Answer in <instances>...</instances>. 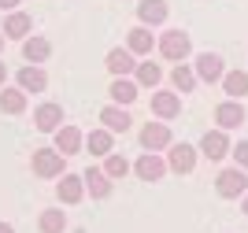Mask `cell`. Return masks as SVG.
Instances as JSON below:
<instances>
[{
    "label": "cell",
    "mask_w": 248,
    "mask_h": 233,
    "mask_svg": "<svg viewBox=\"0 0 248 233\" xmlns=\"http://www.w3.org/2000/svg\"><path fill=\"white\" fill-rule=\"evenodd\" d=\"M155 52H159L163 60H170V63H186L189 56H193V37H189L186 30H163Z\"/></svg>",
    "instance_id": "1"
},
{
    "label": "cell",
    "mask_w": 248,
    "mask_h": 233,
    "mask_svg": "<svg viewBox=\"0 0 248 233\" xmlns=\"http://www.w3.org/2000/svg\"><path fill=\"white\" fill-rule=\"evenodd\" d=\"M30 171H33V178H63L67 174V155L60 148H33Z\"/></svg>",
    "instance_id": "2"
},
{
    "label": "cell",
    "mask_w": 248,
    "mask_h": 233,
    "mask_svg": "<svg viewBox=\"0 0 248 233\" xmlns=\"http://www.w3.org/2000/svg\"><path fill=\"white\" fill-rule=\"evenodd\" d=\"M215 193L222 196V200H241V196L248 193V171L245 167H226V171H218L215 178Z\"/></svg>",
    "instance_id": "3"
},
{
    "label": "cell",
    "mask_w": 248,
    "mask_h": 233,
    "mask_svg": "<svg viewBox=\"0 0 248 233\" xmlns=\"http://www.w3.org/2000/svg\"><path fill=\"white\" fill-rule=\"evenodd\" d=\"M193 67H197V78L207 81V85H222V78H226V60L218 52H200L193 60Z\"/></svg>",
    "instance_id": "4"
},
{
    "label": "cell",
    "mask_w": 248,
    "mask_h": 233,
    "mask_svg": "<svg viewBox=\"0 0 248 233\" xmlns=\"http://www.w3.org/2000/svg\"><path fill=\"white\" fill-rule=\"evenodd\" d=\"M170 144H174V133H170V126H167L163 119L141 126V148H145V152H163Z\"/></svg>",
    "instance_id": "5"
},
{
    "label": "cell",
    "mask_w": 248,
    "mask_h": 233,
    "mask_svg": "<svg viewBox=\"0 0 248 233\" xmlns=\"http://www.w3.org/2000/svg\"><path fill=\"white\" fill-rule=\"evenodd\" d=\"M197 155H200V148H193V144H186V141H174L167 148V167L174 174H193L197 171Z\"/></svg>",
    "instance_id": "6"
},
{
    "label": "cell",
    "mask_w": 248,
    "mask_h": 233,
    "mask_svg": "<svg viewBox=\"0 0 248 233\" xmlns=\"http://www.w3.org/2000/svg\"><path fill=\"white\" fill-rule=\"evenodd\" d=\"M230 130H207L204 137H200V155L204 159H211V163H218V159H226L230 152H233V144H230V137H226Z\"/></svg>",
    "instance_id": "7"
},
{
    "label": "cell",
    "mask_w": 248,
    "mask_h": 233,
    "mask_svg": "<svg viewBox=\"0 0 248 233\" xmlns=\"http://www.w3.org/2000/svg\"><path fill=\"white\" fill-rule=\"evenodd\" d=\"M85 196H89L85 174H63V182L56 185V200H60L63 207H74V203H82Z\"/></svg>",
    "instance_id": "8"
},
{
    "label": "cell",
    "mask_w": 248,
    "mask_h": 233,
    "mask_svg": "<svg viewBox=\"0 0 248 233\" xmlns=\"http://www.w3.org/2000/svg\"><path fill=\"white\" fill-rule=\"evenodd\" d=\"M63 126V108L56 100H45L33 108V130L37 133H56Z\"/></svg>",
    "instance_id": "9"
},
{
    "label": "cell",
    "mask_w": 248,
    "mask_h": 233,
    "mask_svg": "<svg viewBox=\"0 0 248 233\" xmlns=\"http://www.w3.org/2000/svg\"><path fill=\"white\" fill-rule=\"evenodd\" d=\"M241 122H248V111H245V104L233 100V96H226V100L215 108V126L218 130H237Z\"/></svg>",
    "instance_id": "10"
},
{
    "label": "cell",
    "mask_w": 248,
    "mask_h": 233,
    "mask_svg": "<svg viewBox=\"0 0 248 233\" xmlns=\"http://www.w3.org/2000/svg\"><path fill=\"white\" fill-rule=\"evenodd\" d=\"M167 171H170V167H167V159H159V152H141L137 163H134V174L141 182H163Z\"/></svg>",
    "instance_id": "11"
},
{
    "label": "cell",
    "mask_w": 248,
    "mask_h": 233,
    "mask_svg": "<svg viewBox=\"0 0 248 233\" xmlns=\"http://www.w3.org/2000/svg\"><path fill=\"white\" fill-rule=\"evenodd\" d=\"M152 115H155V119H163V122L178 119V115H182V93H178V89L152 93Z\"/></svg>",
    "instance_id": "12"
},
{
    "label": "cell",
    "mask_w": 248,
    "mask_h": 233,
    "mask_svg": "<svg viewBox=\"0 0 248 233\" xmlns=\"http://www.w3.org/2000/svg\"><path fill=\"white\" fill-rule=\"evenodd\" d=\"M104 67L111 71V78H130V74L137 71V56L130 48H111L104 56Z\"/></svg>",
    "instance_id": "13"
},
{
    "label": "cell",
    "mask_w": 248,
    "mask_h": 233,
    "mask_svg": "<svg viewBox=\"0 0 248 233\" xmlns=\"http://www.w3.org/2000/svg\"><path fill=\"white\" fill-rule=\"evenodd\" d=\"M155 45H159V41L152 37V26H145V22H137L134 30L126 33V48L134 52L137 60H141V56H152V48Z\"/></svg>",
    "instance_id": "14"
},
{
    "label": "cell",
    "mask_w": 248,
    "mask_h": 233,
    "mask_svg": "<svg viewBox=\"0 0 248 233\" xmlns=\"http://www.w3.org/2000/svg\"><path fill=\"white\" fill-rule=\"evenodd\" d=\"M85 189H89L93 200H108L111 189H115V178L104 171V167H89V171H85Z\"/></svg>",
    "instance_id": "15"
},
{
    "label": "cell",
    "mask_w": 248,
    "mask_h": 233,
    "mask_svg": "<svg viewBox=\"0 0 248 233\" xmlns=\"http://www.w3.org/2000/svg\"><path fill=\"white\" fill-rule=\"evenodd\" d=\"M0 30L8 33V41H26L33 33V19L30 15H26V11H8V15H4V26H0Z\"/></svg>",
    "instance_id": "16"
},
{
    "label": "cell",
    "mask_w": 248,
    "mask_h": 233,
    "mask_svg": "<svg viewBox=\"0 0 248 233\" xmlns=\"http://www.w3.org/2000/svg\"><path fill=\"white\" fill-rule=\"evenodd\" d=\"M15 85H22L26 93H45L48 89V74H45L41 63H26V67L15 74Z\"/></svg>",
    "instance_id": "17"
},
{
    "label": "cell",
    "mask_w": 248,
    "mask_h": 233,
    "mask_svg": "<svg viewBox=\"0 0 248 233\" xmlns=\"http://www.w3.org/2000/svg\"><path fill=\"white\" fill-rule=\"evenodd\" d=\"M26 104H30V93L22 89V85H4L0 89V111L4 115H22Z\"/></svg>",
    "instance_id": "18"
},
{
    "label": "cell",
    "mask_w": 248,
    "mask_h": 233,
    "mask_svg": "<svg viewBox=\"0 0 248 233\" xmlns=\"http://www.w3.org/2000/svg\"><path fill=\"white\" fill-rule=\"evenodd\" d=\"M167 19H170L167 0H141V4H137V22H145V26H163Z\"/></svg>",
    "instance_id": "19"
},
{
    "label": "cell",
    "mask_w": 248,
    "mask_h": 233,
    "mask_svg": "<svg viewBox=\"0 0 248 233\" xmlns=\"http://www.w3.org/2000/svg\"><path fill=\"white\" fill-rule=\"evenodd\" d=\"M52 137H56V148H60L63 155H78L85 148V133L78 130V126H60Z\"/></svg>",
    "instance_id": "20"
},
{
    "label": "cell",
    "mask_w": 248,
    "mask_h": 233,
    "mask_svg": "<svg viewBox=\"0 0 248 233\" xmlns=\"http://www.w3.org/2000/svg\"><path fill=\"white\" fill-rule=\"evenodd\" d=\"M108 96H111V104H123V108H130V104L141 96V85H137V78L130 74V78H115L111 89H108Z\"/></svg>",
    "instance_id": "21"
},
{
    "label": "cell",
    "mask_w": 248,
    "mask_h": 233,
    "mask_svg": "<svg viewBox=\"0 0 248 233\" xmlns=\"http://www.w3.org/2000/svg\"><path fill=\"white\" fill-rule=\"evenodd\" d=\"M100 122L111 133H126L130 126H134V119H130V111H126L123 104H108V108H100Z\"/></svg>",
    "instance_id": "22"
},
{
    "label": "cell",
    "mask_w": 248,
    "mask_h": 233,
    "mask_svg": "<svg viewBox=\"0 0 248 233\" xmlns=\"http://www.w3.org/2000/svg\"><path fill=\"white\" fill-rule=\"evenodd\" d=\"M52 56V41L41 37V33H30V37L22 41V60L26 63H45Z\"/></svg>",
    "instance_id": "23"
},
{
    "label": "cell",
    "mask_w": 248,
    "mask_h": 233,
    "mask_svg": "<svg viewBox=\"0 0 248 233\" xmlns=\"http://www.w3.org/2000/svg\"><path fill=\"white\" fill-rule=\"evenodd\" d=\"M85 148L93 155H111L115 152V133L108 130V126H96V130L85 133Z\"/></svg>",
    "instance_id": "24"
},
{
    "label": "cell",
    "mask_w": 248,
    "mask_h": 233,
    "mask_svg": "<svg viewBox=\"0 0 248 233\" xmlns=\"http://www.w3.org/2000/svg\"><path fill=\"white\" fill-rule=\"evenodd\" d=\"M67 211L63 207H45L41 215H37V230L41 233H67Z\"/></svg>",
    "instance_id": "25"
},
{
    "label": "cell",
    "mask_w": 248,
    "mask_h": 233,
    "mask_svg": "<svg viewBox=\"0 0 248 233\" xmlns=\"http://www.w3.org/2000/svg\"><path fill=\"white\" fill-rule=\"evenodd\" d=\"M170 85H174V89L182 93V96H186V93H193V89L200 85L197 67H193V63H178L174 71H170Z\"/></svg>",
    "instance_id": "26"
},
{
    "label": "cell",
    "mask_w": 248,
    "mask_h": 233,
    "mask_svg": "<svg viewBox=\"0 0 248 233\" xmlns=\"http://www.w3.org/2000/svg\"><path fill=\"white\" fill-rule=\"evenodd\" d=\"M222 93L233 96V100H245V93H248V71H226V78H222Z\"/></svg>",
    "instance_id": "27"
},
{
    "label": "cell",
    "mask_w": 248,
    "mask_h": 233,
    "mask_svg": "<svg viewBox=\"0 0 248 233\" xmlns=\"http://www.w3.org/2000/svg\"><path fill=\"white\" fill-rule=\"evenodd\" d=\"M134 78H137V85H141V89H155V85L163 81V71H159V63H137Z\"/></svg>",
    "instance_id": "28"
},
{
    "label": "cell",
    "mask_w": 248,
    "mask_h": 233,
    "mask_svg": "<svg viewBox=\"0 0 248 233\" xmlns=\"http://www.w3.org/2000/svg\"><path fill=\"white\" fill-rule=\"evenodd\" d=\"M104 171H108V174H111V178H115V182H123V178H126V174H130V171H134V163H130V159H126V155H119V152H111V155H104Z\"/></svg>",
    "instance_id": "29"
},
{
    "label": "cell",
    "mask_w": 248,
    "mask_h": 233,
    "mask_svg": "<svg viewBox=\"0 0 248 233\" xmlns=\"http://www.w3.org/2000/svg\"><path fill=\"white\" fill-rule=\"evenodd\" d=\"M230 155H233V163H237V167H245V171H248V141H237Z\"/></svg>",
    "instance_id": "30"
},
{
    "label": "cell",
    "mask_w": 248,
    "mask_h": 233,
    "mask_svg": "<svg viewBox=\"0 0 248 233\" xmlns=\"http://www.w3.org/2000/svg\"><path fill=\"white\" fill-rule=\"evenodd\" d=\"M19 4H22V0H0V11H15Z\"/></svg>",
    "instance_id": "31"
},
{
    "label": "cell",
    "mask_w": 248,
    "mask_h": 233,
    "mask_svg": "<svg viewBox=\"0 0 248 233\" xmlns=\"http://www.w3.org/2000/svg\"><path fill=\"white\" fill-rule=\"evenodd\" d=\"M8 85V67H4V60H0V89Z\"/></svg>",
    "instance_id": "32"
},
{
    "label": "cell",
    "mask_w": 248,
    "mask_h": 233,
    "mask_svg": "<svg viewBox=\"0 0 248 233\" xmlns=\"http://www.w3.org/2000/svg\"><path fill=\"white\" fill-rule=\"evenodd\" d=\"M0 233H15V226H11V222H0Z\"/></svg>",
    "instance_id": "33"
},
{
    "label": "cell",
    "mask_w": 248,
    "mask_h": 233,
    "mask_svg": "<svg viewBox=\"0 0 248 233\" xmlns=\"http://www.w3.org/2000/svg\"><path fill=\"white\" fill-rule=\"evenodd\" d=\"M241 211H245V215H248V193H245V196H241Z\"/></svg>",
    "instance_id": "34"
},
{
    "label": "cell",
    "mask_w": 248,
    "mask_h": 233,
    "mask_svg": "<svg viewBox=\"0 0 248 233\" xmlns=\"http://www.w3.org/2000/svg\"><path fill=\"white\" fill-rule=\"evenodd\" d=\"M4 41H8V33H4V30H0V52H4Z\"/></svg>",
    "instance_id": "35"
}]
</instances>
